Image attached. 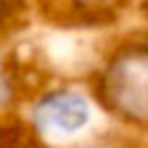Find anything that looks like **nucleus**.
Returning <instances> with one entry per match:
<instances>
[{"instance_id": "nucleus-3", "label": "nucleus", "mask_w": 148, "mask_h": 148, "mask_svg": "<svg viewBox=\"0 0 148 148\" xmlns=\"http://www.w3.org/2000/svg\"><path fill=\"white\" fill-rule=\"evenodd\" d=\"M133 3L135 0H29V8L36 10L44 23L68 31H96L120 23Z\"/></svg>"}, {"instance_id": "nucleus-4", "label": "nucleus", "mask_w": 148, "mask_h": 148, "mask_svg": "<svg viewBox=\"0 0 148 148\" xmlns=\"http://www.w3.org/2000/svg\"><path fill=\"white\" fill-rule=\"evenodd\" d=\"M31 13L29 0H0V42H8Z\"/></svg>"}, {"instance_id": "nucleus-2", "label": "nucleus", "mask_w": 148, "mask_h": 148, "mask_svg": "<svg viewBox=\"0 0 148 148\" xmlns=\"http://www.w3.org/2000/svg\"><path fill=\"white\" fill-rule=\"evenodd\" d=\"M91 120L94 101L75 86H47L29 104V127L49 143L86 133Z\"/></svg>"}, {"instance_id": "nucleus-5", "label": "nucleus", "mask_w": 148, "mask_h": 148, "mask_svg": "<svg viewBox=\"0 0 148 148\" xmlns=\"http://www.w3.org/2000/svg\"><path fill=\"white\" fill-rule=\"evenodd\" d=\"M73 148H122V146H112V143H83V146H73Z\"/></svg>"}, {"instance_id": "nucleus-1", "label": "nucleus", "mask_w": 148, "mask_h": 148, "mask_svg": "<svg viewBox=\"0 0 148 148\" xmlns=\"http://www.w3.org/2000/svg\"><path fill=\"white\" fill-rule=\"evenodd\" d=\"M88 96L114 122L148 130V31H130L109 44L94 68Z\"/></svg>"}]
</instances>
